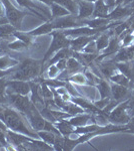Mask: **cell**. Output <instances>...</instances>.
Segmentation results:
<instances>
[{
    "instance_id": "7dc6e473",
    "label": "cell",
    "mask_w": 134,
    "mask_h": 151,
    "mask_svg": "<svg viewBox=\"0 0 134 151\" xmlns=\"http://www.w3.org/2000/svg\"><path fill=\"white\" fill-rule=\"evenodd\" d=\"M39 2H42V3H44L45 5H47V6H49L51 3L53 2V0H38Z\"/></svg>"
},
{
    "instance_id": "60d3db41",
    "label": "cell",
    "mask_w": 134,
    "mask_h": 151,
    "mask_svg": "<svg viewBox=\"0 0 134 151\" xmlns=\"http://www.w3.org/2000/svg\"><path fill=\"white\" fill-rule=\"evenodd\" d=\"M134 1V0H116L115 2V5L114 6H117V5H121V6H129L131 3Z\"/></svg>"
},
{
    "instance_id": "9c48e42d",
    "label": "cell",
    "mask_w": 134,
    "mask_h": 151,
    "mask_svg": "<svg viewBox=\"0 0 134 151\" xmlns=\"http://www.w3.org/2000/svg\"><path fill=\"white\" fill-rule=\"evenodd\" d=\"M120 48H121V40L119 38V36L117 35L112 36V37H110V40H109L108 45L101 52H99L98 58H97L96 60L97 62H100V60H104L106 57L115 55L116 52H118V50Z\"/></svg>"
},
{
    "instance_id": "d4e9b609",
    "label": "cell",
    "mask_w": 134,
    "mask_h": 151,
    "mask_svg": "<svg viewBox=\"0 0 134 151\" xmlns=\"http://www.w3.org/2000/svg\"><path fill=\"white\" fill-rule=\"evenodd\" d=\"M49 7H50V12H51V15H50L51 19L62 17V16L69 15L70 14V12L68 11L66 8H64V7L61 6L60 4L56 3V2H52L49 5Z\"/></svg>"
},
{
    "instance_id": "d590c367",
    "label": "cell",
    "mask_w": 134,
    "mask_h": 151,
    "mask_svg": "<svg viewBox=\"0 0 134 151\" xmlns=\"http://www.w3.org/2000/svg\"><path fill=\"white\" fill-rule=\"evenodd\" d=\"M83 52L86 53H99L96 47V43H95V40H92L90 42L87 43V45L82 50Z\"/></svg>"
},
{
    "instance_id": "7c38bea8",
    "label": "cell",
    "mask_w": 134,
    "mask_h": 151,
    "mask_svg": "<svg viewBox=\"0 0 134 151\" xmlns=\"http://www.w3.org/2000/svg\"><path fill=\"white\" fill-rule=\"evenodd\" d=\"M16 2L23 8H27L29 11H31L36 16H38L41 20L47 21V18L44 17V15H43V14H47L46 9L38 6L33 0H16Z\"/></svg>"
},
{
    "instance_id": "f907efd6",
    "label": "cell",
    "mask_w": 134,
    "mask_h": 151,
    "mask_svg": "<svg viewBox=\"0 0 134 151\" xmlns=\"http://www.w3.org/2000/svg\"><path fill=\"white\" fill-rule=\"evenodd\" d=\"M131 33H132V35H133V37H134V30L132 31V32H131Z\"/></svg>"
},
{
    "instance_id": "f1b7e54d",
    "label": "cell",
    "mask_w": 134,
    "mask_h": 151,
    "mask_svg": "<svg viewBox=\"0 0 134 151\" xmlns=\"http://www.w3.org/2000/svg\"><path fill=\"white\" fill-rule=\"evenodd\" d=\"M19 64V60H14L8 55H2L0 57V70H9L16 67Z\"/></svg>"
},
{
    "instance_id": "5b68a950",
    "label": "cell",
    "mask_w": 134,
    "mask_h": 151,
    "mask_svg": "<svg viewBox=\"0 0 134 151\" xmlns=\"http://www.w3.org/2000/svg\"><path fill=\"white\" fill-rule=\"evenodd\" d=\"M129 99L118 103L110 111L108 115V122L114 125H125L130 121L131 115L128 113Z\"/></svg>"
},
{
    "instance_id": "f546056e",
    "label": "cell",
    "mask_w": 134,
    "mask_h": 151,
    "mask_svg": "<svg viewBox=\"0 0 134 151\" xmlns=\"http://www.w3.org/2000/svg\"><path fill=\"white\" fill-rule=\"evenodd\" d=\"M53 2L60 4L64 8H66L70 12V14H73V15H75V13L78 11L77 2H75L74 0H53Z\"/></svg>"
},
{
    "instance_id": "d6a6232c",
    "label": "cell",
    "mask_w": 134,
    "mask_h": 151,
    "mask_svg": "<svg viewBox=\"0 0 134 151\" xmlns=\"http://www.w3.org/2000/svg\"><path fill=\"white\" fill-rule=\"evenodd\" d=\"M8 48H10V50H17V52H22V50H27L28 45H26V43H24L23 41L15 38V40L14 41L8 43Z\"/></svg>"
},
{
    "instance_id": "4fadbf2b",
    "label": "cell",
    "mask_w": 134,
    "mask_h": 151,
    "mask_svg": "<svg viewBox=\"0 0 134 151\" xmlns=\"http://www.w3.org/2000/svg\"><path fill=\"white\" fill-rule=\"evenodd\" d=\"M77 7H78V11H77L76 16L79 19H88L92 17V14H93L94 10L93 2L79 0L77 2Z\"/></svg>"
},
{
    "instance_id": "f5cc1de1",
    "label": "cell",
    "mask_w": 134,
    "mask_h": 151,
    "mask_svg": "<svg viewBox=\"0 0 134 151\" xmlns=\"http://www.w3.org/2000/svg\"><path fill=\"white\" fill-rule=\"evenodd\" d=\"M0 38H2V37H1V36H0Z\"/></svg>"
},
{
    "instance_id": "8992f818",
    "label": "cell",
    "mask_w": 134,
    "mask_h": 151,
    "mask_svg": "<svg viewBox=\"0 0 134 151\" xmlns=\"http://www.w3.org/2000/svg\"><path fill=\"white\" fill-rule=\"evenodd\" d=\"M4 8H5V16L8 19L9 23L13 25L17 30H21V24H22L23 18L28 15V12L22 11L20 9H17L10 0H1Z\"/></svg>"
},
{
    "instance_id": "44dd1931",
    "label": "cell",
    "mask_w": 134,
    "mask_h": 151,
    "mask_svg": "<svg viewBox=\"0 0 134 151\" xmlns=\"http://www.w3.org/2000/svg\"><path fill=\"white\" fill-rule=\"evenodd\" d=\"M98 91L99 99H105V98H112L111 96V88L108 81L104 79H100L96 85L94 86Z\"/></svg>"
},
{
    "instance_id": "83f0119b",
    "label": "cell",
    "mask_w": 134,
    "mask_h": 151,
    "mask_svg": "<svg viewBox=\"0 0 134 151\" xmlns=\"http://www.w3.org/2000/svg\"><path fill=\"white\" fill-rule=\"evenodd\" d=\"M36 133H37L38 137H39L40 139H42L43 141H45L46 143H48V144H50L52 146H53V144H54L55 139L58 135V134L52 132V131H48V130L36 131Z\"/></svg>"
},
{
    "instance_id": "816d5d0a",
    "label": "cell",
    "mask_w": 134,
    "mask_h": 151,
    "mask_svg": "<svg viewBox=\"0 0 134 151\" xmlns=\"http://www.w3.org/2000/svg\"><path fill=\"white\" fill-rule=\"evenodd\" d=\"M0 42H1V38H0Z\"/></svg>"
},
{
    "instance_id": "7bdbcfd3",
    "label": "cell",
    "mask_w": 134,
    "mask_h": 151,
    "mask_svg": "<svg viewBox=\"0 0 134 151\" xmlns=\"http://www.w3.org/2000/svg\"><path fill=\"white\" fill-rule=\"evenodd\" d=\"M3 16H5V8L0 0V17H3Z\"/></svg>"
},
{
    "instance_id": "681fc988",
    "label": "cell",
    "mask_w": 134,
    "mask_h": 151,
    "mask_svg": "<svg viewBox=\"0 0 134 151\" xmlns=\"http://www.w3.org/2000/svg\"><path fill=\"white\" fill-rule=\"evenodd\" d=\"M130 111H131V115H133V114H134V108H133V109H131Z\"/></svg>"
},
{
    "instance_id": "4316f807",
    "label": "cell",
    "mask_w": 134,
    "mask_h": 151,
    "mask_svg": "<svg viewBox=\"0 0 134 151\" xmlns=\"http://www.w3.org/2000/svg\"><path fill=\"white\" fill-rule=\"evenodd\" d=\"M109 40H110V33H105V31L101 32L100 35L95 38V43H96V47L98 52H101L108 45Z\"/></svg>"
},
{
    "instance_id": "836d02e7",
    "label": "cell",
    "mask_w": 134,
    "mask_h": 151,
    "mask_svg": "<svg viewBox=\"0 0 134 151\" xmlns=\"http://www.w3.org/2000/svg\"><path fill=\"white\" fill-rule=\"evenodd\" d=\"M122 35H120V36H122ZM120 36H119V37H120ZM133 41H134V37H133L132 33L129 32V30L125 31V33H124V35H123V38L121 40V47H129V45H133Z\"/></svg>"
},
{
    "instance_id": "7402d4cb",
    "label": "cell",
    "mask_w": 134,
    "mask_h": 151,
    "mask_svg": "<svg viewBox=\"0 0 134 151\" xmlns=\"http://www.w3.org/2000/svg\"><path fill=\"white\" fill-rule=\"evenodd\" d=\"M98 65H99L98 68H99L100 73L104 76L105 79H108V80L112 75H114L118 70L117 65H116L115 63L110 62V60L105 62V63H102V64H98Z\"/></svg>"
},
{
    "instance_id": "277c9868",
    "label": "cell",
    "mask_w": 134,
    "mask_h": 151,
    "mask_svg": "<svg viewBox=\"0 0 134 151\" xmlns=\"http://www.w3.org/2000/svg\"><path fill=\"white\" fill-rule=\"evenodd\" d=\"M6 99L8 105H10L12 108L16 109L18 112H20L22 115H25L28 112H30L35 107L31 99L27 96L19 95L12 93V92L6 91Z\"/></svg>"
},
{
    "instance_id": "52a82bcc",
    "label": "cell",
    "mask_w": 134,
    "mask_h": 151,
    "mask_svg": "<svg viewBox=\"0 0 134 151\" xmlns=\"http://www.w3.org/2000/svg\"><path fill=\"white\" fill-rule=\"evenodd\" d=\"M51 22H52L54 30H64V29L75 28L84 25L83 19H79L73 14L51 19Z\"/></svg>"
},
{
    "instance_id": "cb8c5ba5",
    "label": "cell",
    "mask_w": 134,
    "mask_h": 151,
    "mask_svg": "<svg viewBox=\"0 0 134 151\" xmlns=\"http://www.w3.org/2000/svg\"><path fill=\"white\" fill-rule=\"evenodd\" d=\"M66 81L72 83L73 85H78V86H91V85H90L89 80L87 79L86 75H85L84 73H81V72L75 73V74L67 77Z\"/></svg>"
},
{
    "instance_id": "74e56055",
    "label": "cell",
    "mask_w": 134,
    "mask_h": 151,
    "mask_svg": "<svg viewBox=\"0 0 134 151\" xmlns=\"http://www.w3.org/2000/svg\"><path fill=\"white\" fill-rule=\"evenodd\" d=\"M123 133H131V134H134V114L131 115V118H130V121L125 124V130H124Z\"/></svg>"
},
{
    "instance_id": "1f68e13d",
    "label": "cell",
    "mask_w": 134,
    "mask_h": 151,
    "mask_svg": "<svg viewBox=\"0 0 134 151\" xmlns=\"http://www.w3.org/2000/svg\"><path fill=\"white\" fill-rule=\"evenodd\" d=\"M16 30L17 29L13 25H11L10 23L2 24V25H0V36L2 38H6L10 35L12 36L13 32H15Z\"/></svg>"
},
{
    "instance_id": "ac0fdd59",
    "label": "cell",
    "mask_w": 134,
    "mask_h": 151,
    "mask_svg": "<svg viewBox=\"0 0 134 151\" xmlns=\"http://www.w3.org/2000/svg\"><path fill=\"white\" fill-rule=\"evenodd\" d=\"M53 124H54V126L57 128V130L59 131L60 135L65 136V137H68V136L71 135L75 128L74 126H72V124L68 121L67 118L60 119V120H58V122L55 121Z\"/></svg>"
},
{
    "instance_id": "484cf974",
    "label": "cell",
    "mask_w": 134,
    "mask_h": 151,
    "mask_svg": "<svg viewBox=\"0 0 134 151\" xmlns=\"http://www.w3.org/2000/svg\"><path fill=\"white\" fill-rule=\"evenodd\" d=\"M109 81L111 83H114V84H118L121 85V86H125L128 88H132V83H131L130 80L126 77L125 75L122 74L121 72H119V70L115 73L114 75H112L110 78H109Z\"/></svg>"
},
{
    "instance_id": "ab89813d",
    "label": "cell",
    "mask_w": 134,
    "mask_h": 151,
    "mask_svg": "<svg viewBox=\"0 0 134 151\" xmlns=\"http://www.w3.org/2000/svg\"><path fill=\"white\" fill-rule=\"evenodd\" d=\"M14 70H15V67L9 70H0V78L8 77V76H10L12 73L14 72Z\"/></svg>"
},
{
    "instance_id": "c3c4849f",
    "label": "cell",
    "mask_w": 134,
    "mask_h": 151,
    "mask_svg": "<svg viewBox=\"0 0 134 151\" xmlns=\"http://www.w3.org/2000/svg\"><path fill=\"white\" fill-rule=\"evenodd\" d=\"M85 1H89V2H93V3H94V2H96V1H97V0H85Z\"/></svg>"
},
{
    "instance_id": "f35d334b",
    "label": "cell",
    "mask_w": 134,
    "mask_h": 151,
    "mask_svg": "<svg viewBox=\"0 0 134 151\" xmlns=\"http://www.w3.org/2000/svg\"><path fill=\"white\" fill-rule=\"evenodd\" d=\"M66 63H67V58H62V60H60L59 62L56 63V67L59 69V70L61 73L64 72L65 70H66Z\"/></svg>"
},
{
    "instance_id": "5bb4252c",
    "label": "cell",
    "mask_w": 134,
    "mask_h": 151,
    "mask_svg": "<svg viewBox=\"0 0 134 151\" xmlns=\"http://www.w3.org/2000/svg\"><path fill=\"white\" fill-rule=\"evenodd\" d=\"M134 58V45H131L129 47H121L118 50V52L115 53V57L110 62L113 63H123V62H129Z\"/></svg>"
},
{
    "instance_id": "e0dca14e",
    "label": "cell",
    "mask_w": 134,
    "mask_h": 151,
    "mask_svg": "<svg viewBox=\"0 0 134 151\" xmlns=\"http://www.w3.org/2000/svg\"><path fill=\"white\" fill-rule=\"evenodd\" d=\"M68 121L72 124V126L76 127H81V126H85L88 124L90 120H92V114L87 113V112H83V113H79L76 115H73L68 117Z\"/></svg>"
},
{
    "instance_id": "b9f144b4",
    "label": "cell",
    "mask_w": 134,
    "mask_h": 151,
    "mask_svg": "<svg viewBox=\"0 0 134 151\" xmlns=\"http://www.w3.org/2000/svg\"><path fill=\"white\" fill-rule=\"evenodd\" d=\"M134 108V85L131 89V96L129 98V110Z\"/></svg>"
},
{
    "instance_id": "4dcf8cb0",
    "label": "cell",
    "mask_w": 134,
    "mask_h": 151,
    "mask_svg": "<svg viewBox=\"0 0 134 151\" xmlns=\"http://www.w3.org/2000/svg\"><path fill=\"white\" fill-rule=\"evenodd\" d=\"M12 36H13V37H15V38H17V40L23 41V42L26 43L28 47L33 42L34 38H35L34 36L29 35L28 31H27V32H23V31H20V30H16L15 32H13Z\"/></svg>"
},
{
    "instance_id": "bcb514c9",
    "label": "cell",
    "mask_w": 134,
    "mask_h": 151,
    "mask_svg": "<svg viewBox=\"0 0 134 151\" xmlns=\"http://www.w3.org/2000/svg\"><path fill=\"white\" fill-rule=\"evenodd\" d=\"M0 104H8L7 103L6 96H1V95H0Z\"/></svg>"
},
{
    "instance_id": "ba28073f",
    "label": "cell",
    "mask_w": 134,
    "mask_h": 151,
    "mask_svg": "<svg viewBox=\"0 0 134 151\" xmlns=\"http://www.w3.org/2000/svg\"><path fill=\"white\" fill-rule=\"evenodd\" d=\"M6 91L23 95V96H28L31 93L30 83L29 81H21V80H8Z\"/></svg>"
},
{
    "instance_id": "9a60e30c",
    "label": "cell",
    "mask_w": 134,
    "mask_h": 151,
    "mask_svg": "<svg viewBox=\"0 0 134 151\" xmlns=\"http://www.w3.org/2000/svg\"><path fill=\"white\" fill-rule=\"evenodd\" d=\"M99 35L92 36H78V37L70 38V48H71L72 52H82L83 48L87 45V43L90 42L92 40H95Z\"/></svg>"
},
{
    "instance_id": "7a4b0ae2",
    "label": "cell",
    "mask_w": 134,
    "mask_h": 151,
    "mask_svg": "<svg viewBox=\"0 0 134 151\" xmlns=\"http://www.w3.org/2000/svg\"><path fill=\"white\" fill-rule=\"evenodd\" d=\"M42 60H37L33 58H25L15 67V70L8 76L9 80H21V81H33L42 72Z\"/></svg>"
},
{
    "instance_id": "f6af8a7d",
    "label": "cell",
    "mask_w": 134,
    "mask_h": 151,
    "mask_svg": "<svg viewBox=\"0 0 134 151\" xmlns=\"http://www.w3.org/2000/svg\"><path fill=\"white\" fill-rule=\"evenodd\" d=\"M9 23L8 19L6 18V16H3V17H0V25H2V24H7Z\"/></svg>"
},
{
    "instance_id": "e575fe53",
    "label": "cell",
    "mask_w": 134,
    "mask_h": 151,
    "mask_svg": "<svg viewBox=\"0 0 134 151\" xmlns=\"http://www.w3.org/2000/svg\"><path fill=\"white\" fill-rule=\"evenodd\" d=\"M46 70H47L48 79H57L59 77V75L61 74V72L56 67V65H51L49 67L46 68Z\"/></svg>"
},
{
    "instance_id": "d6986e66",
    "label": "cell",
    "mask_w": 134,
    "mask_h": 151,
    "mask_svg": "<svg viewBox=\"0 0 134 151\" xmlns=\"http://www.w3.org/2000/svg\"><path fill=\"white\" fill-rule=\"evenodd\" d=\"M72 53H73V52L71 50V48L70 47L61 48V50H58L57 52H55L54 55L50 58V60L47 62V65H44V68L42 69V72L44 70H46V68L47 67H49V65H55L56 63L59 62V60H62V58H68L72 57Z\"/></svg>"
},
{
    "instance_id": "2e32d148",
    "label": "cell",
    "mask_w": 134,
    "mask_h": 151,
    "mask_svg": "<svg viewBox=\"0 0 134 151\" xmlns=\"http://www.w3.org/2000/svg\"><path fill=\"white\" fill-rule=\"evenodd\" d=\"M110 9V7L106 4L105 0H97L96 2H94V10L91 18H107L109 12L111 11Z\"/></svg>"
},
{
    "instance_id": "8d00e7d4",
    "label": "cell",
    "mask_w": 134,
    "mask_h": 151,
    "mask_svg": "<svg viewBox=\"0 0 134 151\" xmlns=\"http://www.w3.org/2000/svg\"><path fill=\"white\" fill-rule=\"evenodd\" d=\"M7 82H8V78H0V95L1 96H5L6 90H7Z\"/></svg>"
},
{
    "instance_id": "6da1fadb",
    "label": "cell",
    "mask_w": 134,
    "mask_h": 151,
    "mask_svg": "<svg viewBox=\"0 0 134 151\" xmlns=\"http://www.w3.org/2000/svg\"><path fill=\"white\" fill-rule=\"evenodd\" d=\"M0 120L6 125L9 130L27 135L31 138H39L33 129L26 125V119L16 109L9 107L8 104H0Z\"/></svg>"
},
{
    "instance_id": "ee69618b",
    "label": "cell",
    "mask_w": 134,
    "mask_h": 151,
    "mask_svg": "<svg viewBox=\"0 0 134 151\" xmlns=\"http://www.w3.org/2000/svg\"><path fill=\"white\" fill-rule=\"evenodd\" d=\"M105 2H106V4L108 5L110 8H113L114 5H115V2H116V0H105Z\"/></svg>"
},
{
    "instance_id": "3957f363",
    "label": "cell",
    "mask_w": 134,
    "mask_h": 151,
    "mask_svg": "<svg viewBox=\"0 0 134 151\" xmlns=\"http://www.w3.org/2000/svg\"><path fill=\"white\" fill-rule=\"evenodd\" d=\"M50 35L52 36V40H51V43H50L49 47H48L47 52H45L44 58H42L43 65H45L46 63L50 60V58L52 57L55 52H57L58 50H61V48L70 47V38L67 37V36L63 33L62 30H53L52 32L50 33Z\"/></svg>"
},
{
    "instance_id": "8fae6325",
    "label": "cell",
    "mask_w": 134,
    "mask_h": 151,
    "mask_svg": "<svg viewBox=\"0 0 134 151\" xmlns=\"http://www.w3.org/2000/svg\"><path fill=\"white\" fill-rule=\"evenodd\" d=\"M133 14H134L133 10L129 6L117 5V6H114L112 8V10L109 12L107 19H109L110 21H119L120 19L128 17V16H131Z\"/></svg>"
},
{
    "instance_id": "30bf717a",
    "label": "cell",
    "mask_w": 134,
    "mask_h": 151,
    "mask_svg": "<svg viewBox=\"0 0 134 151\" xmlns=\"http://www.w3.org/2000/svg\"><path fill=\"white\" fill-rule=\"evenodd\" d=\"M110 88H111V96L114 101L120 103V102L125 101V100L130 98L131 96L130 88L121 86V85L118 84H114V83H111Z\"/></svg>"
},
{
    "instance_id": "603a6c76",
    "label": "cell",
    "mask_w": 134,
    "mask_h": 151,
    "mask_svg": "<svg viewBox=\"0 0 134 151\" xmlns=\"http://www.w3.org/2000/svg\"><path fill=\"white\" fill-rule=\"evenodd\" d=\"M83 70V65L78 60H76L75 58L70 57L67 58V63H66V70L64 72L67 73V77L71 76L75 73H79Z\"/></svg>"
},
{
    "instance_id": "ffe728a7",
    "label": "cell",
    "mask_w": 134,
    "mask_h": 151,
    "mask_svg": "<svg viewBox=\"0 0 134 151\" xmlns=\"http://www.w3.org/2000/svg\"><path fill=\"white\" fill-rule=\"evenodd\" d=\"M53 30H54V28H53V25H52L51 20H47V21H45L43 24H41V25L38 26V27L28 31V33L30 35L34 36V37H36V36H40V35H50Z\"/></svg>"
}]
</instances>
